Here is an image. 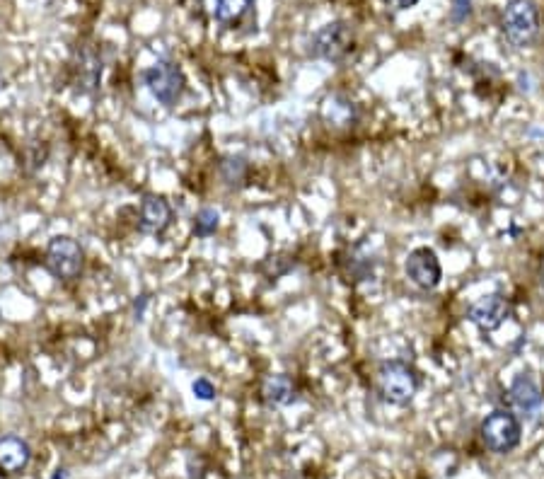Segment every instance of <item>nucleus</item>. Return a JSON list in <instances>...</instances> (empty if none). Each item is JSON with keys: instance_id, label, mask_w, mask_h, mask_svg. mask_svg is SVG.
Listing matches in <instances>:
<instances>
[{"instance_id": "obj_1", "label": "nucleus", "mask_w": 544, "mask_h": 479, "mask_svg": "<svg viewBox=\"0 0 544 479\" xmlns=\"http://www.w3.org/2000/svg\"><path fill=\"white\" fill-rule=\"evenodd\" d=\"M375 390L390 405L404 407L414 400L419 392V375L409 363L404 361H385L375 375Z\"/></svg>"}, {"instance_id": "obj_2", "label": "nucleus", "mask_w": 544, "mask_h": 479, "mask_svg": "<svg viewBox=\"0 0 544 479\" xmlns=\"http://www.w3.org/2000/svg\"><path fill=\"white\" fill-rule=\"evenodd\" d=\"M501 27L513 46H530L540 34V13L532 0H508L501 15Z\"/></svg>"}, {"instance_id": "obj_3", "label": "nucleus", "mask_w": 544, "mask_h": 479, "mask_svg": "<svg viewBox=\"0 0 544 479\" xmlns=\"http://www.w3.org/2000/svg\"><path fill=\"white\" fill-rule=\"evenodd\" d=\"M479 434H482L484 446L489 448L491 453L506 455L518 448L520 436H523V426H520L515 414L506 412V409H496V412H491L489 417L482 421Z\"/></svg>"}, {"instance_id": "obj_4", "label": "nucleus", "mask_w": 544, "mask_h": 479, "mask_svg": "<svg viewBox=\"0 0 544 479\" xmlns=\"http://www.w3.org/2000/svg\"><path fill=\"white\" fill-rule=\"evenodd\" d=\"M353 44H356V37H353L349 22H329L320 32L312 34L310 54L315 59L341 63L353 51Z\"/></svg>"}, {"instance_id": "obj_5", "label": "nucleus", "mask_w": 544, "mask_h": 479, "mask_svg": "<svg viewBox=\"0 0 544 479\" xmlns=\"http://www.w3.org/2000/svg\"><path fill=\"white\" fill-rule=\"evenodd\" d=\"M143 80H146V88L150 90V95L165 107L175 105L179 95L184 92V83H187L182 68H179L175 61L167 59L153 63V66L143 73Z\"/></svg>"}, {"instance_id": "obj_6", "label": "nucleus", "mask_w": 544, "mask_h": 479, "mask_svg": "<svg viewBox=\"0 0 544 479\" xmlns=\"http://www.w3.org/2000/svg\"><path fill=\"white\" fill-rule=\"evenodd\" d=\"M46 269L61 281H75L83 271V250L73 238L59 235L46 247Z\"/></svg>"}, {"instance_id": "obj_7", "label": "nucleus", "mask_w": 544, "mask_h": 479, "mask_svg": "<svg viewBox=\"0 0 544 479\" xmlns=\"http://www.w3.org/2000/svg\"><path fill=\"white\" fill-rule=\"evenodd\" d=\"M404 271H407V279L421 291H433L443 279L441 259L428 247H416V250L409 252Z\"/></svg>"}, {"instance_id": "obj_8", "label": "nucleus", "mask_w": 544, "mask_h": 479, "mask_svg": "<svg viewBox=\"0 0 544 479\" xmlns=\"http://www.w3.org/2000/svg\"><path fill=\"white\" fill-rule=\"evenodd\" d=\"M467 317H470L479 330L494 332L511 317V303L499 296V293H491V296L474 300L470 310H467Z\"/></svg>"}, {"instance_id": "obj_9", "label": "nucleus", "mask_w": 544, "mask_h": 479, "mask_svg": "<svg viewBox=\"0 0 544 479\" xmlns=\"http://www.w3.org/2000/svg\"><path fill=\"white\" fill-rule=\"evenodd\" d=\"M172 225V209L162 196H146L141 204V216H138V230L143 235L160 238Z\"/></svg>"}, {"instance_id": "obj_10", "label": "nucleus", "mask_w": 544, "mask_h": 479, "mask_svg": "<svg viewBox=\"0 0 544 479\" xmlns=\"http://www.w3.org/2000/svg\"><path fill=\"white\" fill-rule=\"evenodd\" d=\"M32 460L30 443L17 436L0 438V475H20Z\"/></svg>"}, {"instance_id": "obj_11", "label": "nucleus", "mask_w": 544, "mask_h": 479, "mask_svg": "<svg viewBox=\"0 0 544 479\" xmlns=\"http://www.w3.org/2000/svg\"><path fill=\"white\" fill-rule=\"evenodd\" d=\"M508 395H511L513 407L518 409V412L523 414V417L535 419L537 414H540V409H542V392H540V388H537V383L530 378V375H525V373L518 375V378L513 380L511 392H508Z\"/></svg>"}, {"instance_id": "obj_12", "label": "nucleus", "mask_w": 544, "mask_h": 479, "mask_svg": "<svg viewBox=\"0 0 544 479\" xmlns=\"http://www.w3.org/2000/svg\"><path fill=\"white\" fill-rule=\"evenodd\" d=\"M320 114L322 119L327 121V126H334V129H351V126L358 121L356 102H351L349 97L344 95L324 97Z\"/></svg>"}, {"instance_id": "obj_13", "label": "nucleus", "mask_w": 544, "mask_h": 479, "mask_svg": "<svg viewBox=\"0 0 544 479\" xmlns=\"http://www.w3.org/2000/svg\"><path fill=\"white\" fill-rule=\"evenodd\" d=\"M262 400L266 407L271 409H281V407H291L295 400H298V388L288 375L276 373L269 375V378L262 383Z\"/></svg>"}, {"instance_id": "obj_14", "label": "nucleus", "mask_w": 544, "mask_h": 479, "mask_svg": "<svg viewBox=\"0 0 544 479\" xmlns=\"http://www.w3.org/2000/svg\"><path fill=\"white\" fill-rule=\"evenodd\" d=\"M206 13L221 25L230 27L237 25L250 10L254 8V0H204Z\"/></svg>"}, {"instance_id": "obj_15", "label": "nucleus", "mask_w": 544, "mask_h": 479, "mask_svg": "<svg viewBox=\"0 0 544 479\" xmlns=\"http://www.w3.org/2000/svg\"><path fill=\"white\" fill-rule=\"evenodd\" d=\"M80 63H83V68L78 66V83H85V88H95L97 80L102 78V63L97 61L92 51H85L80 56Z\"/></svg>"}, {"instance_id": "obj_16", "label": "nucleus", "mask_w": 544, "mask_h": 479, "mask_svg": "<svg viewBox=\"0 0 544 479\" xmlns=\"http://www.w3.org/2000/svg\"><path fill=\"white\" fill-rule=\"evenodd\" d=\"M218 223H221L218 211L201 209L194 216V235H199V238H211V235L218 230Z\"/></svg>"}, {"instance_id": "obj_17", "label": "nucleus", "mask_w": 544, "mask_h": 479, "mask_svg": "<svg viewBox=\"0 0 544 479\" xmlns=\"http://www.w3.org/2000/svg\"><path fill=\"white\" fill-rule=\"evenodd\" d=\"M192 390H194V397H196V400H201V402H211L213 397H216V388H213V385L208 383L206 378L194 380Z\"/></svg>"}, {"instance_id": "obj_18", "label": "nucleus", "mask_w": 544, "mask_h": 479, "mask_svg": "<svg viewBox=\"0 0 544 479\" xmlns=\"http://www.w3.org/2000/svg\"><path fill=\"white\" fill-rule=\"evenodd\" d=\"M472 15V0H453V20L462 22Z\"/></svg>"}, {"instance_id": "obj_19", "label": "nucleus", "mask_w": 544, "mask_h": 479, "mask_svg": "<svg viewBox=\"0 0 544 479\" xmlns=\"http://www.w3.org/2000/svg\"><path fill=\"white\" fill-rule=\"evenodd\" d=\"M383 3L392 10H409V8H414L419 0H383Z\"/></svg>"}, {"instance_id": "obj_20", "label": "nucleus", "mask_w": 544, "mask_h": 479, "mask_svg": "<svg viewBox=\"0 0 544 479\" xmlns=\"http://www.w3.org/2000/svg\"><path fill=\"white\" fill-rule=\"evenodd\" d=\"M542 286H544V271H542Z\"/></svg>"}]
</instances>
